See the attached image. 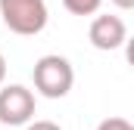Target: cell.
I'll return each mask as SVG.
<instances>
[{"mask_svg": "<svg viewBox=\"0 0 134 130\" xmlns=\"http://www.w3.org/2000/svg\"><path fill=\"white\" fill-rule=\"evenodd\" d=\"M87 37H91V43L97 50H119L128 40V28H125V22L119 16H97L91 22Z\"/></svg>", "mask_w": 134, "mask_h": 130, "instance_id": "4", "label": "cell"}, {"mask_svg": "<svg viewBox=\"0 0 134 130\" xmlns=\"http://www.w3.org/2000/svg\"><path fill=\"white\" fill-rule=\"evenodd\" d=\"M103 0H63V6H66L72 16H94L97 9H100Z\"/></svg>", "mask_w": 134, "mask_h": 130, "instance_id": "5", "label": "cell"}, {"mask_svg": "<svg viewBox=\"0 0 134 130\" xmlns=\"http://www.w3.org/2000/svg\"><path fill=\"white\" fill-rule=\"evenodd\" d=\"M115 6H122V9H134V0H112Z\"/></svg>", "mask_w": 134, "mask_h": 130, "instance_id": "10", "label": "cell"}, {"mask_svg": "<svg viewBox=\"0 0 134 130\" xmlns=\"http://www.w3.org/2000/svg\"><path fill=\"white\" fill-rule=\"evenodd\" d=\"M31 77H34V90L41 96L63 99V96H69V90L75 84V68H72V62H69L66 56L50 53V56H41L34 62Z\"/></svg>", "mask_w": 134, "mask_h": 130, "instance_id": "1", "label": "cell"}, {"mask_svg": "<svg viewBox=\"0 0 134 130\" xmlns=\"http://www.w3.org/2000/svg\"><path fill=\"white\" fill-rule=\"evenodd\" d=\"M0 16H3V25L13 34H22V37H34L47 28V3L44 0H0Z\"/></svg>", "mask_w": 134, "mask_h": 130, "instance_id": "2", "label": "cell"}, {"mask_svg": "<svg viewBox=\"0 0 134 130\" xmlns=\"http://www.w3.org/2000/svg\"><path fill=\"white\" fill-rule=\"evenodd\" d=\"M3 81H6V59H3V53H0V87H3Z\"/></svg>", "mask_w": 134, "mask_h": 130, "instance_id": "9", "label": "cell"}, {"mask_svg": "<svg viewBox=\"0 0 134 130\" xmlns=\"http://www.w3.org/2000/svg\"><path fill=\"white\" fill-rule=\"evenodd\" d=\"M125 59H128V65L134 68V37H128V40H125Z\"/></svg>", "mask_w": 134, "mask_h": 130, "instance_id": "8", "label": "cell"}, {"mask_svg": "<svg viewBox=\"0 0 134 130\" xmlns=\"http://www.w3.org/2000/svg\"><path fill=\"white\" fill-rule=\"evenodd\" d=\"M97 130H134L131 121H125V118H106L97 124Z\"/></svg>", "mask_w": 134, "mask_h": 130, "instance_id": "6", "label": "cell"}, {"mask_svg": "<svg viewBox=\"0 0 134 130\" xmlns=\"http://www.w3.org/2000/svg\"><path fill=\"white\" fill-rule=\"evenodd\" d=\"M34 118V93L22 84L0 87V124L6 127H25Z\"/></svg>", "mask_w": 134, "mask_h": 130, "instance_id": "3", "label": "cell"}, {"mask_svg": "<svg viewBox=\"0 0 134 130\" xmlns=\"http://www.w3.org/2000/svg\"><path fill=\"white\" fill-rule=\"evenodd\" d=\"M25 130H63L59 124H53V121H28Z\"/></svg>", "mask_w": 134, "mask_h": 130, "instance_id": "7", "label": "cell"}]
</instances>
